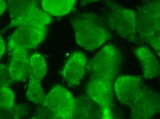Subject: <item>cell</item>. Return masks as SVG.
Masks as SVG:
<instances>
[{
	"mask_svg": "<svg viewBox=\"0 0 160 119\" xmlns=\"http://www.w3.org/2000/svg\"><path fill=\"white\" fill-rule=\"evenodd\" d=\"M76 0H40L41 7L50 16L61 17L69 14Z\"/></svg>",
	"mask_w": 160,
	"mask_h": 119,
	"instance_id": "obj_14",
	"label": "cell"
},
{
	"mask_svg": "<svg viewBox=\"0 0 160 119\" xmlns=\"http://www.w3.org/2000/svg\"><path fill=\"white\" fill-rule=\"evenodd\" d=\"M6 51L5 45L2 35L0 34V59L4 54Z\"/></svg>",
	"mask_w": 160,
	"mask_h": 119,
	"instance_id": "obj_19",
	"label": "cell"
},
{
	"mask_svg": "<svg viewBox=\"0 0 160 119\" xmlns=\"http://www.w3.org/2000/svg\"><path fill=\"white\" fill-rule=\"evenodd\" d=\"M122 56L112 44L96 53L90 64L91 79L87 84L88 95L100 106L102 119H111L114 80L121 68Z\"/></svg>",
	"mask_w": 160,
	"mask_h": 119,
	"instance_id": "obj_1",
	"label": "cell"
},
{
	"mask_svg": "<svg viewBox=\"0 0 160 119\" xmlns=\"http://www.w3.org/2000/svg\"><path fill=\"white\" fill-rule=\"evenodd\" d=\"M147 88L141 77L124 75L115 80L114 90L118 101L130 107Z\"/></svg>",
	"mask_w": 160,
	"mask_h": 119,
	"instance_id": "obj_9",
	"label": "cell"
},
{
	"mask_svg": "<svg viewBox=\"0 0 160 119\" xmlns=\"http://www.w3.org/2000/svg\"><path fill=\"white\" fill-rule=\"evenodd\" d=\"M21 108L16 106L8 108L0 106V119H18L21 115Z\"/></svg>",
	"mask_w": 160,
	"mask_h": 119,
	"instance_id": "obj_17",
	"label": "cell"
},
{
	"mask_svg": "<svg viewBox=\"0 0 160 119\" xmlns=\"http://www.w3.org/2000/svg\"><path fill=\"white\" fill-rule=\"evenodd\" d=\"M77 43L88 51L101 47L112 36L111 30L104 20L96 13L85 12L71 21Z\"/></svg>",
	"mask_w": 160,
	"mask_h": 119,
	"instance_id": "obj_2",
	"label": "cell"
},
{
	"mask_svg": "<svg viewBox=\"0 0 160 119\" xmlns=\"http://www.w3.org/2000/svg\"><path fill=\"white\" fill-rule=\"evenodd\" d=\"M104 21L111 31L130 42H137L136 11L116 3H109Z\"/></svg>",
	"mask_w": 160,
	"mask_h": 119,
	"instance_id": "obj_5",
	"label": "cell"
},
{
	"mask_svg": "<svg viewBox=\"0 0 160 119\" xmlns=\"http://www.w3.org/2000/svg\"><path fill=\"white\" fill-rule=\"evenodd\" d=\"M47 70L46 61L41 54L34 53L29 57V82L26 95L31 102L38 105L44 103L46 95L42 81Z\"/></svg>",
	"mask_w": 160,
	"mask_h": 119,
	"instance_id": "obj_7",
	"label": "cell"
},
{
	"mask_svg": "<svg viewBox=\"0 0 160 119\" xmlns=\"http://www.w3.org/2000/svg\"><path fill=\"white\" fill-rule=\"evenodd\" d=\"M7 4L5 0H0V15H2L7 9Z\"/></svg>",
	"mask_w": 160,
	"mask_h": 119,
	"instance_id": "obj_20",
	"label": "cell"
},
{
	"mask_svg": "<svg viewBox=\"0 0 160 119\" xmlns=\"http://www.w3.org/2000/svg\"><path fill=\"white\" fill-rule=\"evenodd\" d=\"M10 53L12 57L8 70L11 79L13 82H24L29 77L28 51H15Z\"/></svg>",
	"mask_w": 160,
	"mask_h": 119,
	"instance_id": "obj_13",
	"label": "cell"
},
{
	"mask_svg": "<svg viewBox=\"0 0 160 119\" xmlns=\"http://www.w3.org/2000/svg\"><path fill=\"white\" fill-rule=\"evenodd\" d=\"M142 1H144V2H151L152 0H142Z\"/></svg>",
	"mask_w": 160,
	"mask_h": 119,
	"instance_id": "obj_23",
	"label": "cell"
},
{
	"mask_svg": "<svg viewBox=\"0 0 160 119\" xmlns=\"http://www.w3.org/2000/svg\"><path fill=\"white\" fill-rule=\"evenodd\" d=\"M33 2H35L36 3L38 4L39 5L40 2V0H32Z\"/></svg>",
	"mask_w": 160,
	"mask_h": 119,
	"instance_id": "obj_22",
	"label": "cell"
},
{
	"mask_svg": "<svg viewBox=\"0 0 160 119\" xmlns=\"http://www.w3.org/2000/svg\"><path fill=\"white\" fill-rule=\"evenodd\" d=\"M0 106L13 108L15 104V95L9 87L0 88Z\"/></svg>",
	"mask_w": 160,
	"mask_h": 119,
	"instance_id": "obj_16",
	"label": "cell"
},
{
	"mask_svg": "<svg viewBox=\"0 0 160 119\" xmlns=\"http://www.w3.org/2000/svg\"><path fill=\"white\" fill-rule=\"evenodd\" d=\"M100 1H101V0H80V2H81V4L82 5H86L89 4Z\"/></svg>",
	"mask_w": 160,
	"mask_h": 119,
	"instance_id": "obj_21",
	"label": "cell"
},
{
	"mask_svg": "<svg viewBox=\"0 0 160 119\" xmlns=\"http://www.w3.org/2000/svg\"><path fill=\"white\" fill-rule=\"evenodd\" d=\"M46 32V27H18L9 40L8 51H28L35 49L43 41Z\"/></svg>",
	"mask_w": 160,
	"mask_h": 119,
	"instance_id": "obj_8",
	"label": "cell"
},
{
	"mask_svg": "<svg viewBox=\"0 0 160 119\" xmlns=\"http://www.w3.org/2000/svg\"><path fill=\"white\" fill-rule=\"evenodd\" d=\"M76 101L70 92L61 85L54 86L46 96L43 104L51 112L54 118H74Z\"/></svg>",
	"mask_w": 160,
	"mask_h": 119,
	"instance_id": "obj_6",
	"label": "cell"
},
{
	"mask_svg": "<svg viewBox=\"0 0 160 119\" xmlns=\"http://www.w3.org/2000/svg\"><path fill=\"white\" fill-rule=\"evenodd\" d=\"M134 55L139 62L145 79L151 80L158 77L160 73L159 63L156 56L145 45L135 48Z\"/></svg>",
	"mask_w": 160,
	"mask_h": 119,
	"instance_id": "obj_12",
	"label": "cell"
},
{
	"mask_svg": "<svg viewBox=\"0 0 160 119\" xmlns=\"http://www.w3.org/2000/svg\"><path fill=\"white\" fill-rule=\"evenodd\" d=\"M9 11L10 27H46L52 21L50 15L32 0H7Z\"/></svg>",
	"mask_w": 160,
	"mask_h": 119,
	"instance_id": "obj_4",
	"label": "cell"
},
{
	"mask_svg": "<svg viewBox=\"0 0 160 119\" xmlns=\"http://www.w3.org/2000/svg\"><path fill=\"white\" fill-rule=\"evenodd\" d=\"M12 82L9 74L8 67L4 64H0V88L9 87Z\"/></svg>",
	"mask_w": 160,
	"mask_h": 119,
	"instance_id": "obj_18",
	"label": "cell"
},
{
	"mask_svg": "<svg viewBox=\"0 0 160 119\" xmlns=\"http://www.w3.org/2000/svg\"><path fill=\"white\" fill-rule=\"evenodd\" d=\"M130 108L131 118H152L160 112V94L147 87Z\"/></svg>",
	"mask_w": 160,
	"mask_h": 119,
	"instance_id": "obj_10",
	"label": "cell"
},
{
	"mask_svg": "<svg viewBox=\"0 0 160 119\" xmlns=\"http://www.w3.org/2000/svg\"><path fill=\"white\" fill-rule=\"evenodd\" d=\"M146 3L136 11L137 39L152 46L160 57V1Z\"/></svg>",
	"mask_w": 160,
	"mask_h": 119,
	"instance_id": "obj_3",
	"label": "cell"
},
{
	"mask_svg": "<svg viewBox=\"0 0 160 119\" xmlns=\"http://www.w3.org/2000/svg\"><path fill=\"white\" fill-rule=\"evenodd\" d=\"M88 66V59L80 51H75L69 57L64 65L63 77L69 86L78 85L85 74Z\"/></svg>",
	"mask_w": 160,
	"mask_h": 119,
	"instance_id": "obj_11",
	"label": "cell"
},
{
	"mask_svg": "<svg viewBox=\"0 0 160 119\" xmlns=\"http://www.w3.org/2000/svg\"><path fill=\"white\" fill-rule=\"evenodd\" d=\"M82 99L86 108H85L84 106L81 103L78 102L76 100V104L81 107L76 105L74 118L92 119L102 117L101 118H102V112L100 106L98 104L90 97L89 98H84L85 104L83 98Z\"/></svg>",
	"mask_w": 160,
	"mask_h": 119,
	"instance_id": "obj_15",
	"label": "cell"
}]
</instances>
